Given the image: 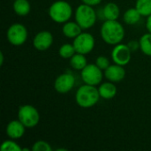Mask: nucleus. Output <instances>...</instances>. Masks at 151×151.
I'll list each match as a JSON object with an SVG mask.
<instances>
[{"instance_id": "obj_24", "label": "nucleus", "mask_w": 151, "mask_h": 151, "mask_svg": "<svg viewBox=\"0 0 151 151\" xmlns=\"http://www.w3.org/2000/svg\"><path fill=\"white\" fill-rule=\"evenodd\" d=\"M32 151H51L52 148L50 145L44 141H38L34 143L32 147Z\"/></svg>"}, {"instance_id": "obj_4", "label": "nucleus", "mask_w": 151, "mask_h": 151, "mask_svg": "<svg viewBox=\"0 0 151 151\" xmlns=\"http://www.w3.org/2000/svg\"><path fill=\"white\" fill-rule=\"evenodd\" d=\"M75 20L82 29H88L96 24V13L92 6L82 4L75 11Z\"/></svg>"}, {"instance_id": "obj_16", "label": "nucleus", "mask_w": 151, "mask_h": 151, "mask_svg": "<svg viewBox=\"0 0 151 151\" xmlns=\"http://www.w3.org/2000/svg\"><path fill=\"white\" fill-rule=\"evenodd\" d=\"M62 30L63 34L68 38H75L82 33V28L77 22H65Z\"/></svg>"}, {"instance_id": "obj_8", "label": "nucleus", "mask_w": 151, "mask_h": 151, "mask_svg": "<svg viewBox=\"0 0 151 151\" xmlns=\"http://www.w3.org/2000/svg\"><path fill=\"white\" fill-rule=\"evenodd\" d=\"M81 79L85 84L96 86L103 80V73L102 70L95 64V65H87L81 70Z\"/></svg>"}, {"instance_id": "obj_11", "label": "nucleus", "mask_w": 151, "mask_h": 151, "mask_svg": "<svg viewBox=\"0 0 151 151\" xmlns=\"http://www.w3.org/2000/svg\"><path fill=\"white\" fill-rule=\"evenodd\" d=\"M53 42V36L49 31L39 32L33 40L34 47L38 50H46Z\"/></svg>"}, {"instance_id": "obj_13", "label": "nucleus", "mask_w": 151, "mask_h": 151, "mask_svg": "<svg viewBox=\"0 0 151 151\" xmlns=\"http://www.w3.org/2000/svg\"><path fill=\"white\" fill-rule=\"evenodd\" d=\"M25 128L26 127L19 119L12 120L6 127V134L11 139L17 140L23 136L25 134Z\"/></svg>"}, {"instance_id": "obj_7", "label": "nucleus", "mask_w": 151, "mask_h": 151, "mask_svg": "<svg viewBox=\"0 0 151 151\" xmlns=\"http://www.w3.org/2000/svg\"><path fill=\"white\" fill-rule=\"evenodd\" d=\"M77 53L88 54L95 47L94 36L89 33H81L76 36L73 42Z\"/></svg>"}, {"instance_id": "obj_19", "label": "nucleus", "mask_w": 151, "mask_h": 151, "mask_svg": "<svg viewBox=\"0 0 151 151\" xmlns=\"http://www.w3.org/2000/svg\"><path fill=\"white\" fill-rule=\"evenodd\" d=\"M71 66L75 70H82L87 65V59L84 54L75 53L70 59Z\"/></svg>"}, {"instance_id": "obj_9", "label": "nucleus", "mask_w": 151, "mask_h": 151, "mask_svg": "<svg viewBox=\"0 0 151 151\" xmlns=\"http://www.w3.org/2000/svg\"><path fill=\"white\" fill-rule=\"evenodd\" d=\"M132 51L128 45L119 43L115 45L111 51V58L115 64L119 65H127L131 60Z\"/></svg>"}, {"instance_id": "obj_1", "label": "nucleus", "mask_w": 151, "mask_h": 151, "mask_svg": "<svg viewBox=\"0 0 151 151\" xmlns=\"http://www.w3.org/2000/svg\"><path fill=\"white\" fill-rule=\"evenodd\" d=\"M103 40L111 45H117L124 39L125 29L118 20H106L101 27Z\"/></svg>"}, {"instance_id": "obj_23", "label": "nucleus", "mask_w": 151, "mask_h": 151, "mask_svg": "<svg viewBox=\"0 0 151 151\" xmlns=\"http://www.w3.org/2000/svg\"><path fill=\"white\" fill-rule=\"evenodd\" d=\"M1 150L2 151H20L22 149L14 142L12 140L4 141L1 145Z\"/></svg>"}, {"instance_id": "obj_21", "label": "nucleus", "mask_w": 151, "mask_h": 151, "mask_svg": "<svg viewBox=\"0 0 151 151\" xmlns=\"http://www.w3.org/2000/svg\"><path fill=\"white\" fill-rule=\"evenodd\" d=\"M135 8L140 12L142 16L149 17L151 15V0H137Z\"/></svg>"}, {"instance_id": "obj_6", "label": "nucleus", "mask_w": 151, "mask_h": 151, "mask_svg": "<svg viewBox=\"0 0 151 151\" xmlns=\"http://www.w3.org/2000/svg\"><path fill=\"white\" fill-rule=\"evenodd\" d=\"M27 38V30L26 27L20 23L12 24L7 30V39L9 42L14 46L22 45Z\"/></svg>"}, {"instance_id": "obj_14", "label": "nucleus", "mask_w": 151, "mask_h": 151, "mask_svg": "<svg viewBox=\"0 0 151 151\" xmlns=\"http://www.w3.org/2000/svg\"><path fill=\"white\" fill-rule=\"evenodd\" d=\"M114 82L111 81H108V82H104L103 84L100 85L98 91L100 94V96L104 99H111L113 98L116 94H117V88L116 86L113 84Z\"/></svg>"}, {"instance_id": "obj_17", "label": "nucleus", "mask_w": 151, "mask_h": 151, "mask_svg": "<svg viewBox=\"0 0 151 151\" xmlns=\"http://www.w3.org/2000/svg\"><path fill=\"white\" fill-rule=\"evenodd\" d=\"M141 17H142V14L136 8H130L124 13L123 19L126 24L134 25L140 21Z\"/></svg>"}, {"instance_id": "obj_3", "label": "nucleus", "mask_w": 151, "mask_h": 151, "mask_svg": "<svg viewBox=\"0 0 151 151\" xmlns=\"http://www.w3.org/2000/svg\"><path fill=\"white\" fill-rule=\"evenodd\" d=\"M72 13L73 9L71 4L63 0L54 2L49 9L50 17L57 23L67 22V20L71 18Z\"/></svg>"}, {"instance_id": "obj_20", "label": "nucleus", "mask_w": 151, "mask_h": 151, "mask_svg": "<svg viewBox=\"0 0 151 151\" xmlns=\"http://www.w3.org/2000/svg\"><path fill=\"white\" fill-rule=\"evenodd\" d=\"M139 42L142 51L147 56H151V33L143 35Z\"/></svg>"}, {"instance_id": "obj_18", "label": "nucleus", "mask_w": 151, "mask_h": 151, "mask_svg": "<svg viewBox=\"0 0 151 151\" xmlns=\"http://www.w3.org/2000/svg\"><path fill=\"white\" fill-rule=\"evenodd\" d=\"M13 10L19 16H26L30 12V4L27 0H15L13 3Z\"/></svg>"}, {"instance_id": "obj_10", "label": "nucleus", "mask_w": 151, "mask_h": 151, "mask_svg": "<svg viewBox=\"0 0 151 151\" xmlns=\"http://www.w3.org/2000/svg\"><path fill=\"white\" fill-rule=\"evenodd\" d=\"M75 84V79L71 73H63L59 75L54 82V88L60 94L69 92Z\"/></svg>"}, {"instance_id": "obj_15", "label": "nucleus", "mask_w": 151, "mask_h": 151, "mask_svg": "<svg viewBox=\"0 0 151 151\" xmlns=\"http://www.w3.org/2000/svg\"><path fill=\"white\" fill-rule=\"evenodd\" d=\"M119 14V7L115 3H108L103 9V15L106 20H117Z\"/></svg>"}, {"instance_id": "obj_22", "label": "nucleus", "mask_w": 151, "mask_h": 151, "mask_svg": "<svg viewBox=\"0 0 151 151\" xmlns=\"http://www.w3.org/2000/svg\"><path fill=\"white\" fill-rule=\"evenodd\" d=\"M58 52H59V55H60L61 58H71L76 53V50H75V48H74L73 44L65 43L60 47Z\"/></svg>"}, {"instance_id": "obj_27", "label": "nucleus", "mask_w": 151, "mask_h": 151, "mask_svg": "<svg viewBox=\"0 0 151 151\" xmlns=\"http://www.w3.org/2000/svg\"><path fill=\"white\" fill-rule=\"evenodd\" d=\"M128 47H129V49L131 50V51L133 52L134 50H136L140 47V42L132 41V42H130L128 43Z\"/></svg>"}, {"instance_id": "obj_28", "label": "nucleus", "mask_w": 151, "mask_h": 151, "mask_svg": "<svg viewBox=\"0 0 151 151\" xmlns=\"http://www.w3.org/2000/svg\"><path fill=\"white\" fill-rule=\"evenodd\" d=\"M146 27L148 29V31L151 33V15H150L147 19V22H146Z\"/></svg>"}, {"instance_id": "obj_12", "label": "nucleus", "mask_w": 151, "mask_h": 151, "mask_svg": "<svg viewBox=\"0 0 151 151\" xmlns=\"http://www.w3.org/2000/svg\"><path fill=\"white\" fill-rule=\"evenodd\" d=\"M106 79L111 82H119L126 76V70L122 65H111L104 72Z\"/></svg>"}, {"instance_id": "obj_25", "label": "nucleus", "mask_w": 151, "mask_h": 151, "mask_svg": "<svg viewBox=\"0 0 151 151\" xmlns=\"http://www.w3.org/2000/svg\"><path fill=\"white\" fill-rule=\"evenodd\" d=\"M96 65L101 70H104V71L111 65L109 59H108L106 57H104V56H100V57H98V58H96Z\"/></svg>"}, {"instance_id": "obj_29", "label": "nucleus", "mask_w": 151, "mask_h": 151, "mask_svg": "<svg viewBox=\"0 0 151 151\" xmlns=\"http://www.w3.org/2000/svg\"><path fill=\"white\" fill-rule=\"evenodd\" d=\"M3 64H4V54L2 51H0V65H3Z\"/></svg>"}, {"instance_id": "obj_26", "label": "nucleus", "mask_w": 151, "mask_h": 151, "mask_svg": "<svg viewBox=\"0 0 151 151\" xmlns=\"http://www.w3.org/2000/svg\"><path fill=\"white\" fill-rule=\"evenodd\" d=\"M83 2V4L90 5V6H94V5H97L98 4H100L102 2V0H81Z\"/></svg>"}, {"instance_id": "obj_2", "label": "nucleus", "mask_w": 151, "mask_h": 151, "mask_svg": "<svg viewBox=\"0 0 151 151\" xmlns=\"http://www.w3.org/2000/svg\"><path fill=\"white\" fill-rule=\"evenodd\" d=\"M100 94L98 88L95 86L85 84L79 88L75 95V101L77 104L82 108H90L97 104Z\"/></svg>"}, {"instance_id": "obj_5", "label": "nucleus", "mask_w": 151, "mask_h": 151, "mask_svg": "<svg viewBox=\"0 0 151 151\" xmlns=\"http://www.w3.org/2000/svg\"><path fill=\"white\" fill-rule=\"evenodd\" d=\"M18 119L28 128L35 127L40 120V115L35 107L32 105H22L18 111Z\"/></svg>"}]
</instances>
